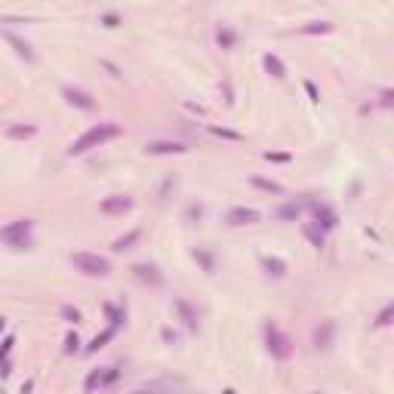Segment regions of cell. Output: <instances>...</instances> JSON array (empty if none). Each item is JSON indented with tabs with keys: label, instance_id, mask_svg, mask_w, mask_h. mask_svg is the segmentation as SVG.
Listing matches in <instances>:
<instances>
[{
	"label": "cell",
	"instance_id": "cell-24",
	"mask_svg": "<svg viewBox=\"0 0 394 394\" xmlns=\"http://www.w3.org/2000/svg\"><path fill=\"white\" fill-rule=\"evenodd\" d=\"M105 314L111 317V327H114V330L123 324V311H120V308H114V305H105Z\"/></svg>",
	"mask_w": 394,
	"mask_h": 394
},
{
	"label": "cell",
	"instance_id": "cell-34",
	"mask_svg": "<svg viewBox=\"0 0 394 394\" xmlns=\"http://www.w3.org/2000/svg\"><path fill=\"white\" fill-rule=\"evenodd\" d=\"M265 160H277V164H286V160H290V154H271V151H268Z\"/></svg>",
	"mask_w": 394,
	"mask_h": 394
},
{
	"label": "cell",
	"instance_id": "cell-38",
	"mask_svg": "<svg viewBox=\"0 0 394 394\" xmlns=\"http://www.w3.org/2000/svg\"><path fill=\"white\" fill-rule=\"evenodd\" d=\"M225 394H237V391H231V388H228V391H225Z\"/></svg>",
	"mask_w": 394,
	"mask_h": 394
},
{
	"label": "cell",
	"instance_id": "cell-40",
	"mask_svg": "<svg viewBox=\"0 0 394 394\" xmlns=\"http://www.w3.org/2000/svg\"><path fill=\"white\" fill-rule=\"evenodd\" d=\"M0 394H3V391H0Z\"/></svg>",
	"mask_w": 394,
	"mask_h": 394
},
{
	"label": "cell",
	"instance_id": "cell-17",
	"mask_svg": "<svg viewBox=\"0 0 394 394\" xmlns=\"http://www.w3.org/2000/svg\"><path fill=\"white\" fill-rule=\"evenodd\" d=\"M209 133H212V136H219V139H228V142H243V136H240V133L228 130V127H209Z\"/></svg>",
	"mask_w": 394,
	"mask_h": 394
},
{
	"label": "cell",
	"instance_id": "cell-29",
	"mask_svg": "<svg viewBox=\"0 0 394 394\" xmlns=\"http://www.w3.org/2000/svg\"><path fill=\"white\" fill-rule=\"evenodd\" d=\"M12 345H15V339H12V336H6V339H3V345H0V361H6V357H9Z\"/></svg>",
	"mask_w": 394,
	"mask_h": 394
},
{
	"label": "cell",
	"instance_id": "cell-13",
	"mask_svg": "<svg viewBox=\"0 0 394 394\" xmlns=\"http://www.w3.org/2000/svg\"><path fill=\"white\" fill-rule=\"evenodd\" d=\"M139 237H142V231H139V228H133L130 234H123V237H117V240H114V249H117V253H123V249H130Z\"/></svg>",
	"mask_w": 394,
	"mask_h": 394
},
{
	"label": "cell",
	"instance_id": "cell-9",
	"mask_svg": "<svg viewBox=\"0 0 394 394\" xmlns=\"http://www.w3.org/2000/svg\"><path fill=\"white\" fill-rule=\"evenodd\" d=\"M314 225L324 228V231H330V228L339 225V216H336L330 206H320V203H317V206H314Z\"/></svg>",
	"mask_w": 394,
	"mask_h": 394
},
{
	"label": "cell",
	"instance_id": "cell-14",
	"mask_svg": "<svg viewBox=\"0 0 394 394\" xmlns=\"http://www.w3.org/2000/svg\"><path fill=\"white\" fill-rule=\"evenodd\" d=\"M6 40H9V43L15 46V52H19V56H25L28 62H34V52H31V46H28V43H25L22 37H15V34H6Z\"/></svg>",
	"mask_w": 394,
	"mask_h": 394
},
{
	"label": "cell",
	"instance_id": "cell-33",
	"mask_svg": "<svg viewBox=\"0 0 394 394\" xmlns=\"http://www.w3.org/2000/svg\"><path fill=\"white\" fill-rule=\"evenodd\" d=\"M102 22H105V28H117V25H120V19H117V15H114V12H108V15H102Z\"/></svg>",
	"mask_w": 394,
	"mask_h": 394
},
{
	"label": "cell",
	"instance_id": "cell-15",
	"mask_svg": "<svg viewBox=\"0 0 394 394\" xmlns=\"http://www.w3.org/2000/svg\"><path fill=\"white\" fill-rule=\"evenodd\" d=\"M176 308H179V314H182V317H185V324H188V327L194 330V327H197V314L191 311V305H188V302H182V299H176Z\"/></svg>",
	"mask_w": 394,
	"mask_h": 394
},
{
	"label": "cell",
	"instance_id": "cell-11",
	"mask_svg": "<svg viewBox=\"0 0 394 394\" xmlns=\"http://www.w3.org/2000/svg\"><path fill=\"white\" fill-rule=\"evenodd\" d=\"M262 65H265V71H268V74H271V77H286V65L277 59V56H271V52H268V56L262 59Z\"/></svg>",
	"mask_w": 394,
	"mask_h": 394
},
{
	"label": "cell",
	"instance_id": "cell-28",
	"mask_svg": "<svg viewBox=\"0 0 394 394\" xmlns=\"http://www.w3.org/2000/svg\"><path fill=\"white\" fill-rule=\"evenodd\" d=\"M77 345H80L77 333H68V336H65V351H68V354H71V351H77Z\"/></svg>",
	"mask_w": 394,
	"mask_h": 394
},
{
	"label": "cell",
	"instance_id": "cell-27",
	"mask_svg": "<svg viewBox=\"0 0 394 394\" xmlns=\"http://www.w3.org/2000/svg\"><path fill=\"white\" fill-rule=\"evenodd\" d=\"M216 37H219V43H222V46H234V31L219 28V34H216Z\"/></svg>",
	"mask_w": 394,
	"mask_h": 394
},
{
	"label": "cell",
	"instance_id": "cell-31",
	"mask_svg": "<svg viewBox=\"0 0 394 394\" xmlns=\"http://www.w3.org/2000/svg\"><path fill=\"white\" fill-rule=\"evenodd\" d=\"M62 314L71 320V324H77V320H80V311H77V308H71V305H65V308H62Z\"/></svg>",
	"mask_w": 394,
	"mask_h": 394
},
{
	"label": "cell",
	"instance_id": "cell-12",
	"mask_svg": "<svg viewBox=\"0 0 394 394\" xmlns=\"http://www.w3.org/2000/svg\"><path fill=\"white\" fill-rule=\"evenodd\" d=\"M265 271L274 274V277H283V274H286V262L277 259V256H268V259H265Z\"/></svg>",
	"mask_w": 394,
	"mask_h": 394
},
{
	"label": "cell",
	"instance_id": "cell-37",
	"mask_svg": "<svg viewBox=\"0 0 394 394\" xmlns=\"http://www.w3.org/2000/svg\"><path fill=\"white\" fill-rule=\"evenodd\" d=\"M3 324H6V320H3V317H0V330H3Z\"/></svg>",
	"mask_w": 394,
	"mask_h": 394
},
{
	"label": "cell",
	"instance_id": "cell-23",
	"mask_svg": "<svg viewBox=\"0 0 394 394\" xmlns=\"http://www.w3.org/2000/svg\"><path fill=\"white\" fill-rule=\"evenodd\" d=\"M302 231H305V237L311 240V246H324V234H317V228H311V225H305V228H302Z\"/></svg>",
	"mask_w": 394,
	"mask_h": 394
},
{
	"label": "cell",
	"instance_id": "cell-36",
	"mask_svg": "<svg viewBox=\"0 0 394 394\" xmlns=\"http://www.w3.org/2000/svg\"><path fill=\"white\" fill-rule=\"evenodd\" d=\"M382 105H385V108L391 105V89H385V93H382Z\"/></svg>",
	"mask_w": 394,
	"mask_h": 394
},
{
	"label": "cell",
	"instance_id": "cell-18",
	"mask_svg": "<svg viewBox=\"0 0 394 394\" xmlns=\"http://www.w3.org/2000/svg\"><path fill=\"white\" fill-rule=\"evenodd\" d=\"M194 259L203 265V271H206V274L216 271V262H212V256H209V253H203V249H194Z\"/></svg>",
	"mask_w": 394,
	"mask_h": 394
},
{
	"label": "cell",
	"instance_id": "cell-25",
	"mask_svg": "<svg viewBox=\"0 0 394 394\" xmlns=\"http://www.w3.org/2000/svg\"><path fill=\"white\" fill-rule=\"evenodd\" d=\"M330 28H333L330 22H311V25H305L302 31H305V34H327Z\"/></svg>",
	"mask_w": 394,
	"mask_h": 394
},
{
	"label": "cell",
	"instance_id": "cell-16",
	"mask_svg": "<svg viewBox=\"0 0 394 394\" xmlns=\"http://www.w3.org/2000/svg\"><path fill=\"white\" fill-rule=\"evenodd\" d=\"M330 339H333V324L327 320L324 327L317 330V336H314V342H317V348H330Z\"/></svg>",
	"mask_w": 394,
	"mask_h": 394
},
{
	"label": "cell",
	"instance_id": "cell-32",
	"mask_svg": "<svg viewBox=\"0 0 394 394\" xmlns=\"http://www.w3.org/2000/svg\"><path fill=\"white\" fill-rule=\"evenodd\" d=\"M305 93H308V99H311V102H320V93H317V86H314L311 80H305Z\"/></svg>",
	"mask_w": 394,
	"mask_h": 394
},
{
	"label": "cell",
	"instance_id": "cell-7",
	"mask_svg": "<svg viewBox=\"0 0 394 394\" xmlns=\"http://www.w3.org/2000/svg\"><path fill=\"white\" fill-rule=\"evenodd\" d=\"M188 145L182 142H148L145 145V154H185Z\"/></svg>",
	"mask_w": 394,
	"mask_h": 394
},
{
	"label": "cell",
	"instance_id": "cell-5",
	"mask_svg": "<svg viewBox=\"0 0 394 394\" xmlns=\"http://www.w3.org/2000/svg\"><path fill=\"white\" fill-rule=\"evenodd\" d=\"M28 231H31V219H19V222H12L9 228L0 231V240L15 243V246H25L28 240H22V234H28Z\"/></svg>",
	"mask_w": 394,
	"mask_h": 394
},
{
	"label": "cell",
	"instance_id": "cell-10",
	"mask_svg": "<svg viewBox=\"0 0 394 394\" xmlns=\"http://www.w3.org/2000/svg\"><path fill=\"white\" fill-rule=\"evenodd\" d=\"M133 274H136L139 280L151 283V286H160V283H164V274H160L154 265H133Z\"/></svg>",
	"mask_w": 394,
	"mask_h": 394
},
{
	"label": "cell",
	"instance_id": "cell-4",
	"mask_svg": "<svg viewBox=\"0 0 394 394\" xmlns=\"http://www.w3.org/2000/svg\"><path fill=\"white\" fill-rule=\"evenodd\" d=\"M259 219H262V212L253 209V206H234V209H228V216H225L228 225H256Z\"/></svg>",
	"mask_w": 394,
	"mask_h": 394
},
{
	"label": "cell",
	"instance_id": "cell-20",
	"mask_svg": "<svg viewBox=\"0 0 394 394\" xmlns=\"http://www.w3.org/2000/svg\"><path fill=\"white\" fill-rule=\"evenodd\" d=\"M34 133H37V127H9V130H6L9 139H31Z\"/></svg>",
	"mask_w": 394,
	"mask_h": 394
},
{
	"label": "cell",
	"instance_id": "cell-8",
	"mask_svg": "<svg viewBox=\"0 0 394 394\" xmlns=\"http://www.w3.org/2000/svg\"><path fill=\"white\" fill-rule=\"evenodd\" d=\"M71 105H77V108H83V111H89V108H93V96H89V93H83V89H74V86H65V93H62Z\"/></svg>",
	"mask_w": 394,
	"mask_h": 394
},
{
	"label": "cell",
	"instance_id": "cell-30",
	"mask_svg": "<svg viewBox=\"0 0 394 394\" xmlns=\"http://www.w3.org/2000/svg\"><path fill=\"white\" fill-rule=\"evenodd\" d=\"M117 376H120V370H117V367H108V373L102 376V382H99V385H111V382L117 379Z\"/></svg>",
	"mask_w": 394,
	"mask_h": 394
},
{
	"label": "cell",
	"instance_id": "cell-21",
	"mask_svg": "<svg viewBox=\"0 0 394 394\" xmlns=\"http://www.w3.org/2000/svg\"><path fill=\"white\" fill-rule=\"evenodd\" d=\"M253 185L256 188H262V191H271V194H283V185H277V182H268V179H253Z\"/></svg>",
	"mask_w": 394,
	"mask_h": 394
},
{
	"label": "cell",
	"instance_id": "cell-22",
	"mask_svg": "<svg viewBox=\"0 0 394 394\" xmlns=\"http://www.w3.org/2000/svg\"><path fill=\"white\" fill-rule=\"evenodd\" d=\"M114 333H117V330L111 327V330H105L102 336H96L93 342H89V351H99V348H105V342H108V339H114Z\"/></svg>",
	"mask_w": 394,
	"mask_h": 394
},
{
	"label": "cell",
	"instance_id": "cell-26",
	"mask_svg": "<svg viewBox=\"0 0 394 394\" xmlns=\"http://www.w3.org/2000/svg\"><path fill=\"white\" fill-rule=\"evenodd\" d=\"M391 314H394V305H385L382 314L376 317V327H388V324H391Z\"/></svg>",
	"mask_w": 394,
	"mask_h": 394
},
{
	"label": "cell",
	"instance_id": "cell-3",
	"mask_svg": "<svg viewBox=\"0 0 394 394\" xmlns=\"http://www.w3.org/2000/svg\"><path fill=\"white\" fill-rule=\"evenodd\" d=\"M265 339H268V351H271L277 361H286V357L293 354V342H290V336L280 333L274 324H268L265 327Z\"/></svg>",
	"mask_w": 394,
	"mask_h": 394
},
{
	"label": "cell",
	"instance_id": "cell-1",
	"mask_svg": "<svg viewBox=\"0 0 394 394\" xmlns=\"http://www.w3.org/2000/svg\"><path fill=\"white\" fill-rule=\"evenodd\" d=\"M120 136V127L117 123H99V127H93V130H86L74 145L68 148V154H86L89 148H99V145H105V142H111V139H117Z\"/></svg>",
	"mask_w": 394,
	"mask_h": 394
},
{
	"label": "cell",
	"instance_id": "cell-2",
	"mask_svg": "<svg viewBox=\"0 0 394 394\" xmlns=\"http://www.w3.org/2000/svg\"><path fill=\"white\" fill-rule=\"evenodd\" d=\"M71 262H74L77 271H83V274H89V277H108V274H111L108 259L93 256V253H74V256H71Z\"/></svg>",
	"mask_w": 394,
	"mask_h": 394
},
{
	"label": "cell",
	"instance_id": "cell-19",
	"mask_svg": "<svg viewBox=\"0 0 394 394\" xmlns=\"http://www.w3.org/2000/svg\"><path fill=\"white\" fill-rule=\"evenodd\" d=\"M299 212H302L299 203H283V206L277 209V219H299Z\"/></svg>",
	"mask_w": 394,
	"mask_h": 394
},
{
	"label": "cell",
	"instance_id": "cell-39",
	"mask_svg": "<svg viewBox=\"0 0 394 394\" xmlns=\"http://www.w3.org/2000/svg\"><path fill=\"white\" fill-rule=\"evenodd\" d=\"M133 394H148V391H133Z\"/></svg>",
	"mask_w": 394,
	"mask_h": 394
},
{
	"label": "cell",
	"instance_id": "cell-6",
	"mask_svg": "<svg viewBox=\"0 0 394 394\" xmlns=\"http://www.w3.org/2000/svg\"><path fill=\"white\" fill-rule=\"evenodd\" d=\"M130 206H133V200L127 194H114V197H105V200H102V212H105V216H123Z\"/></svg>",
	"mask_w": 394,
	"mask_h": 394
},
{
	"label": "cell",
	"instance_id": "cell-35",
	"mask_svg": "<svg viewBox=\"0 0 394 394\" xmlns=\"http://www.w3.org/2000/svg\"><path fill=\"white\" fill-rule=\"evenodd\" d=\"M102 382V373H93V376H89V379H86V388H96Z\"/></svg>",
	"mask_w": 394,
	"mask_h": 394
}]
</instances>
